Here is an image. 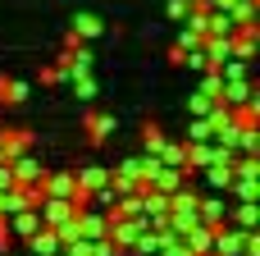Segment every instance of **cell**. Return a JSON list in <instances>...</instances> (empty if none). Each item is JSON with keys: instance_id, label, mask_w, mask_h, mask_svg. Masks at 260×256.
<instances>
[{"instance_id": "cell-1", "label": "cell", "mask_w": 260, "mask_h": 256, "mask_svg": "<svg viewBox=\"0 0 260 256\" xmlns=\"http://www.w3.org/2000/svg\"><path fill=\"white\" fill-rule=\"evenodd\" d=\"M27 243H32V252H37V256H50V252H59V234H55L50 224H37V229L27 234Z\"/></svg>"}, {"instance_id": "cell-2", "label": "cell", "mask_w": 260, "mask_h": 256, "mask_svg": "<svg viewBox=\"0 0 260 256\" xmlns=\"http://www.w3.org/2000/svg\"><path fill=\"white\" fill-rule=\"evenodd\" d=\"M82 128H87V142H91V147H101V142L110 137L114 119H110V115H87V124H82Z\"/></svg>"}, {"instance_id": "cell-3", "label": "cell", "mask_w": 260, "mask_h": 256, "mask_svg": "<svg viewBox=\"0 0 260 256\" xmlns=\"http://www.w3.org/2000/svg\"><path fill=\"white\" fill-rule=\"evenodd\" d=\"M23 96H27V87L18 78H0V105H18Z\"/></svg>"}, {"instance_id": "cell-4", "label": "cell", "mask_w": 260, "mask_h": 256, "mask_svg": "<svg viewBox=\"0 0 260 256\" xmlns=\"http://www.w3.org/2000/svg\"><path fill=\"white\" fill-rule=\"evenodd\" d=\"M142 142H146V151L155 156V151L165 147V133H160V124H146V128H142Z\"/></svg>"}, {"instance_id": "cell-5", "label": "cell", "mask_w": 260, "mask_h": 256, "mask_svg": "<svg viewBox=\"0 0 260 256\" xmlns=\"http://www.w3.org/2000/svg\"><path fill=\"white\" fill-rule=\"evenodd\" d=\"M101 32V23L91 18V14H78V23H73V37H96Z\"/></svg>"}, {"instance_id": "cell-6", "label": "cell", "mask_w": 260, "mask_h": 256, "mask_svg": "<svg viewBox=\"0 0 260 256\" xmlns=\"http://www.w3.org/2000/svg\"><path fill=\"white\" fill-rule=\"evenodd\" d=\"M69 78H73V92H78L82 101H91V96H96V82H91L87 73H69Z\"/></svg>"}, {"instance_id": "cell-7", "label": "cell", "mask_w": 260, "mask_h": 256, "mask_svg": "<svg viewBox=\"0 0 260 256\" xmlns=\"http://www.w3.org/2000/svg\"><path fill=\"white\" fill-rule=\"evenodd\" d=\"M105 174H110V169H82V179H78V183H82L87 192H96V188H105Z\"/></svg>"}, {"instance_id": "cell-8", "label": "cell", "mask_w": 260, "mask_h": 256, "mask_svg": "<svg viewBox=\"0 0 260 256\" xmlns=\"http://www.w3.org/2000/svg\"><path fill=\"white\" fill-rule=\"evenodd\" d=\"M187 142H210V124H206V115H197V124L187 128Z\"/></svg>"}, {"instance_id": "cell-9", "label": "cell", "mask_w": 260, "mask_h": 256, "mask_svg": "<svg viewBox=\"0 0 260 256\" xmlns=\"http://www.w3.org/2000/svg\"><path fill=\"white\" fill-rule=\"evenodd\" d=\"M238 224H242V229L256 224V202H242V206H238Z\"/></svg>"}, {"instance_id": "cell-10", "label": "cell", "mask_w": 260, "mask_h": 256, "mask_svg": "<svg viewBox=\"0 0 260 256\" xmlns=\"http://www.w3.org/2000/svg\"><path fill=\"white\" fill-rule=\"evenodd\" d=\"M242 256H260V238L251 234V229L242 234Z\"/></svg>"}, {"instance_id": "cell-11", "label": "cell", "mask_w": 260, "mask_h": 256, "mask_svg": "<svg viewBox=\"0 0 260 256\" xmlns=\"http://www.w3.org/2000/svg\"><path fill=\"white\" fill-rule=\"evenodd\" d=\"M169 18L183 23V18H187V0H169Z\"/></svg>"}, {"instance_id": "cell-12", "label": "cell", "mask_w": 260, "mask_h": 256, "mask_svg": "<svg viewBox=\"0 0 260 256\" xmlns=\"http://www.w3.org/2000/svg\"><path fill=\"white\" fill-rule=\"evenodd\" d=\"M169 64H187V46H169Z\"/></svg>"}, {"instance_id": "cell-13", "label": "cell", "mask_w": 260, "mask_h": 256, "mask_svg": "<svg viewBox=\"0 0 260 256\" xmlns=\"http://www.w3.org/2000/svg\"><path fill=\"white\" fill-rule=\"evenodd\" d=\"M210 105H215V101H210V96H201V92H197V96H192V110H197V115H206V110H210Z\"/></svg>"}, {"instance_id": "cell-14", "label": "cell", "mask_w": 260, "mask_h": 256, "mask_svg": "<svg viewBox=\"0 0 260 256\" xmlns=\"http://www.w3.org/2000/svg\"><path fill=\"white\" fill-rule=\"evenodd\" d=\"M14 188V174H9V160H0V192Z\"/></svg>"}]
</instances>
